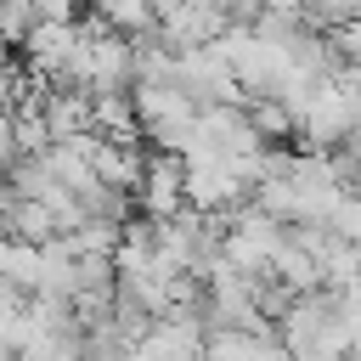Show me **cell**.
Wrapping results in <instances>:
<instances>
[{"instance_id": "cell-1", "label": "cell", "mask_w": 361, "mask_h": 361, "mask_svg": "<svg viewBox=\"0 0 361 361\" xmlns=\"http://www.w3.org/2000/svg\"><path fill=\"white\" fill-rule=\"evenodd\" d=\"M135 96V118H141V135L158 147V152H180L192 147V130H197V102L175 85V79H158V85H130Z\"/></svg>"}, {"instance_id": "cell-2", "label": "cell", "mask_w": 361, "mask_h": 361, "mask_svg": "<svg viewBox=\"0 0 361 361\" xmlns=\"http://www.w3.org/2000/svg\"><path fill=\"white\" fill-rule=\"evenodd\" d=\"M186 209V158L180 152H147V169H141V192H135V214L147 220H169Z\"/></svg>"}, {"instance_id": "cell-3", "label": "cell", "mask_w": 361, "mask_h": 361, "mask_svg": "<svg viewBox=\"0 0 361 361\" xmlns=\"http://www.w3.org/2000/svg\"><path fill=\"white\" fill-rule=\"evenodd\" d=\"M23 62H28V73L34 79H45V85H62V73H68V62H73V51H79V17L73 23H34L28 34H23Z\"/></svg>"}, {"instance_id": "cell-4", "label": "cell", "mask_w": 361, "mask_h": 361, "mask_svg": "<svg viewBox=\"0 0 361 361\" xmlns=\"http://www.w3.org/2000/svg\"><path fill=\"white\" fill-rule=\"evenodd\" d=\"M90 169H96V180H107V186H118V192H141L147 147H141V141H107V135H102Z\"/></svg>"}, {"instance_id": "cell-5", "label": "cell", "mask_w": 361, "mask_h": 361, "mask_svg": "<svg viewBox=\"0 0 361 361\" xmlns=\"http://www.w3.org/2000/svg\"><path fill=\"white\" fill-rule=\"evenodd\" d=\"M265 276H276V282H282V288H293V293L322 288V265H316V259H310V254H305L293 237H288V243L271 254V271H265Z\"/></svg>"}, {"instance_id": "cell-6", "label": "cell", "mask_w": 361, "mask_h": 361, "mask_svg": "<svg viewBox=\"0 0 361 361\" xmlns=\"http://www.w3.org/2000/svg\"><path fill=\"white\" fill-rule=\"evenodd\" d=\"M243 107H248V124L259 130V141H288V135H299V118L288 113L282 96H248Z\"/></svg>"}, {"instance_id": "cell-7", "label": "cell", "mask_w": 361, "mask_h": 361, "mask_svg": "<svg viewBox=\"0 0 361 361\" xmlns=\"http://www.w3.org/2000/svg\"><path fill=\"white\" fill-rule=\"evenodd\" d=\"M102 17H107V28H118V34H147V28H158V11H152V0H102L96 6Z\"/></svg>"}, {"instance_id": "cell-8", "label": "cell", "mask_w": 361, "mask_h": 361, "mask_svg": "<svg viewBox=\"0 0 361 361\" xmlns=\"http://www.w3.org/2000/svg\"><path fill=\"white\" fill-rule=\"evenodd\" d=\"M34 23H39V17H34L28 0H0V39H6V45H23V34H28Z\"/></svg>"}, {"instance_id": "cell-9", "label": "cell", "mask_w": 361, "mask_h": 361, "mask_svg": "<svg viewBox=\"0 0 361 361\" xmlns=\"http://www.w3.org/2000/svg\"><path fill=\"white\" fill-rule=\"evenodd\" d=\"M28 6H34V17H45V23H73V17L85 11L79 0H28Z\"/></svg>"}, {"instance_id": "cell-10", "label": "cell", "mask_w": 361, "mask_h": 361, "mask_svg": "<svg viewBox=\"0 0 361 361\" xmlns=\"http://www.w3.org/2000/svg\"><path fill=\"white\" fill-rule=\"evenodd\" d=\"M265 11H288V17H299V11H305V0H265Z\"/></svg>"}, {"instance_id": "cell-11", "label": "cell", "mask_w": 361, "mask_h": 361, "mask_svg": "<svg viewBox=\"0 0 361 361\" xmlns=\"http://www.w3.org/2000/svg\"><path fill=\"white\" fill-rule=\"evenodd\" d=\"M79 6H85V11H96V6H102V0H79Z\"/></svg>"}]
</instances>
